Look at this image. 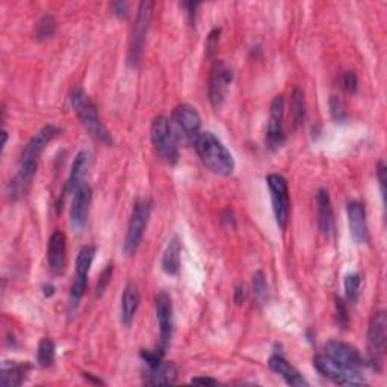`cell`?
<instances>
[{
    "mask_svg": "<svg viewBox=\"0 0 387 387\" xmlns=\"http://www.w3.org/2000/svg\"><path fill=\"white\" fill-rule=\"evenodd\" d=\"M60 133V129L56 126H44L38 133H35L32 139L24 145V149L20 156L18 171L16 177L11 180L9 184V197L12 200L20 198L24 192H26L32 184L33 176L38 169V164L41 159V154L46 147L51 144Z\"/></svg>",
    "mask_w": 387,
    "mask_h": 387,
    "instance_id": "1",
    "label": "cell"
},
{
    "mask_svg": "<svg viewBox=\"0 0 387 387\" xmlns=\"http://www.w3.org/2000/svg\"><path fill=\"white\" fill-rule=\"evenodd\" d=\"M201 162L208 166L212 173L218 176H232L235 171V159L226 145L218 139L212 132H201L194 144Z\"/></svg>",
    "mask_w": 387,
    "mask_h": 387,
    "instance_id": "2",
    "label": "cell"
},
{
    "mask_svg": "<svg viewBox=\"0 0 387 387\" xmlns=\"http://www.w3.org/2000/svg\"><path fill=\"white\" fill-rule=\"evenodd\" d=\"M70 103L73 111L76 112L82 126L88 132V135L103 145H112V137L109 130L102 123L100 115L97 112V107L91 102L88 94L78 88L71 92Z\"/></svg>",
    "mask_w": 387,
    "mask_h": 387,
    "instance_id": "3",
    "label": "cell"
},
{
    "mask_svg": "<svg viewBox=\"0 0 387 387\" xmlns=\"http://www.w3.org/2000/svg\"><path fill=\"white\" fill-rule=\"evenodd\" d=\"M171 129L179 144L194 145L201 133V117L192 105H179L171 115Z\"/></svg>",
    "mask_w": 387,
    "mask_h": 387,
    "instance_id": "4",
    "label": "cell"
},
{
    "mask_svg": "<svg viewBox=\"0 0 387 387\" xmlns=\"http://www.w3.org/2000/svg\"><path fill=\"white\" fill-rule=\"evenodd\" d=\"M150 137L156 154L168 165H174L179 161V142L168 118L156 117L152 123Z\"/></svg>",
    "mask_w": 387,
    "mask_h": 387,
    "instance_id": "5",
    "label": "cell"
},
{
    "mask_svg": "<svg viewBox=\"0 0 387 387\" xmlns=\"http://www.w3.org/2000/svg\"><path fill=\"white\" fill-rule=\"evenodd\" d=\"M152 213V203L149 200H138L133 206V211L130 215V221L124 240V253L127 256H133L141 245L145 228H147L149 220Z\"/></svg>",
    "mask_w": 387,
    "mask_h": 387,
    "instance_id": "6",
    "label": "cell"
},
{
    "mask_svg": "<svg viewBox=\"0 0 387 387\" xmlns=\"http://www.w3.org/2000/svg\"><path fill=\"white\" fill-rule=\"evenodd\" d=\"M152 16H153V2H149V0L147 2H141L138 8V16H137L135 24H133L130 44H129L127 59L132 67H137L142 56L144 43H145V38H147Z\"/></svg>",
    "mask_w": 387,
    "mask_h": 387,
    "instance_id": "7",
    "label": "cell"
},
{
    "mask_svg": "<svg viewBox=\"0 0 387 387\" xmlns=\"http://www.w3.org/2000/svg\"><path fill=\"white\" fill-rule=\"evenodd\" d=\"M313 366L325 378L332 380L341 386H363L366 384L361 372H356L339 365L337 361L330 359L327 354H318L313 357Z\"/></svg>",
    "mask_w": 387,
    "mask_h": 387,
    "instance_id": "8",
    "label": "cell"
},
{
    "mask_svg": "<svg viewBox=\"0 0 387 387\" xmlns=\"http://www.w3.org/2000/svg\"><path fill=\"white\" fill-rule=\"evenodd\" d=\"M268 188L271 192V201H272V211L275 216V223L280 230H285L289 223V213H290V201H289V188L287 181L280 174H270L268 179Z\"/></svg>",
    "mask_w": 387,
    "mask_h": 387,
    "instance_id": "9",
    "label": "cell"
},
{
    "mask_svg": "<svg viewBox=\"0 0 387 387\" xmlns=\"http://www.w3.org/2000/svg\"><path fill=\"white\" fill-rule=\"evenodd\" d=\"M387 344V317L384 310H378L372 314L368 329V351L371 365H380L384 356Z\"/></svg>",
    "mask_w": 387,
    "mask_h": 387,
    "instance_id": "10",
    "label": "cell"
},
{
    "mask_svg": "<svg viewBox=\"0 0 387 387\" xmlns=\"http://www.w3.org/2000/svg\"><path fill=\"white\" fill-rule=\"evenodd\" d=\"M286 141L285 135V99L283 95H277L271 103L268 127H266V147L275 152L282 147Z\"/></svg>",
    "mask_w": 387,
    "mask_h": 387,
    "instance_id": "11",
    "label": "cell"
},
{
    "mask_svg": "<svg viewBox=\"0 0 387 387\" xmlns=\"http://www.w3.org/2000/svg\"><path fill=\"white\" fill-rule=\"evenodd\" d=\"M232 80H233L232 68H230L224 60H215L209 80V100L212 106L220 107L224 103Z\"/></svg>",
    "mask_w": 387,
    "mask_h": 387,
    "instance_id": "12",
    "label": "cell"
},
{
    "mask_svg": "<svg viewBox=\"0 0 387 387\" xmlns=\"http://www.w3.org/2000/svg\"><path fill=\"white\" fill-rule=\"evenodd\" d=\"M325 354L330 359H333L334 361H337L339 365H342L344 368L351 371L363 373V369L366 368V363L360 356L359 351L354 346H351L341 341H330L329 344H327Z\"/></svg>",
    "mask_w": 387,
    "mask_h": 387,
    "instance_id": "13",
    "label": "cell"
},
{
    "mask_svg": "<svg viewBox=\"0 0 387 387\" xmlns=\"http://www.w3.org/2000/svg\"><path fill=\"white\" fill-rule=\"evenodd\" d=\"M156 307V319L159 324L161 332V349L165 351L169 341L173 336V327H174V317H173V301L166 292H159L154 299Z\"/></svg>",
    "mask_w": 387,
    "mask_h": 387,
    "instance_id": "14",
    "label": "cell"
},
{
    "mask_svg": "<svg viewBox=\"0 0 387 387\" xmlns=\"http://www.w3.org/2000/svg\"><path fill=\"white\" fill-rule=\"evenodd\" d=\"M71 211H70V221L73 228L76 232L87 226L88 215L91 209V201H92V191L88 184H83L75 194L71 196Z\"/></svg>",
    "mask_w": 387,
    "mask_h": 387,
    "instance_id": "15",
    "label": "cell"
},
{
    "mask_svg": "<svg viewBox=\"0 0 387 387\" xmlns=\"http://www.w3.org/2000/svg\"><path fill=\"white\" fill-rule=\"evenodd\" d=\"M47 263L48 268L55 274L60 275L65 270L67 265V238L65 235L56 230L48 239L47 244Z\"/></svg>",
    "mask_w": 387,
    "mask_h": 387,
    "instance_id": "16",
    "label": "cell"
},
{
    "mask_svg": "<svg viewBox=\"0 0 387 387\" xmlns=\"http://www.w3.org/2000/svg\"><path fill=\"white\" fill-rule=\"evenodd\" d=\"M348 213V226H349V235L353 238L357 245L366 244L369 240V232L366 224V212L363 204L353 201L348 204L346 208Z\"/></svg>",
    "mask_w": 387,
    "mask_h": 387,
    "instance_id": "17",
    "label": "cell"
},
{
    "mask_svg": "<svg viewBox=\"0 0 387 387\" xmlns=\"http://www.w3.org/2000/svg\"><path fill=\"white\" fill-rule=\"evenodd\" d=\"M90 166V154L88 152H79L75 157V162L71 165V171L67 180V185L64 188V196H73L83 184H85V176H87Z\"/></svg>",
    "mask_w": 387,
    "mask_h": 387,
    "instance_id": "18",
    "label": "cell"
},
{
    "mask_svg": "<svg viewBox=\"0 0 387 387\" xmlns=\"http://www.w3.org/2000/svg\"><path fill=\"white\" fill-rule=\"evenodd\" d=\"M268 366L290 386H309V381L302 377L301 372L282 356H272L268 361Z\"/></svg>",
    "mask_w": 387,
    "mask_h": 387,
    "instance_id": "19",
    "label": "cell"
},
{
    "mask_svg": "<svg viewBox=\"0 0 387 387\" xmlns=\"http://www.w3.org/2000/svg\"><path fill=\"white\" fill-rule=\"evenodd\" d=\"M139 302L141 295L138 286L135 283H127L123 290V297H121V321L126 327H129L135 319Z\"/></svg>",
    "mask_w": 387,
    "mask_h": 387,
    "instance_id": "20",
    "label": "cell"
},
{
    "mask_svg": "<svg viewBox=\"0 0 387 387\" xmlns=\"http://www.w3.org/2000/svg\"><path fill=\"white\" fill-rule=\"evenodd\" d=\"M177 368L171 361H162L156 368H147L144 375V383L150 386L173 384L177 380Z\"/></svg>",
    "mask_w": 387,
    "mask_h": 387,
    "instance_id": "21",
    "label": "cell"
},
{
    "mask_svg": "<svg viewBox=\"0 0 387 387\" xmlns=\"http://www.w3.org/2000/svg\"><path fill=\"white\" fill-rule=\"evenodd\" d=\"M317 204H318V220L319 228L325 236H330L334 230V216L330 194L325 189H319L317 194Z\"/></svg>",
    "mask_w": 387,
    "mask_h": 387,
    "instance_id": "22",
    "label": "cell"
},
{
    "mask_svg": "<svg viewBox=\"0 0 387 387\" xmlns=\"http://www.w3.org/2000/svg\"><path fill=\"white\" fill-rule=\"evenodd\" d=\"M28 363H17V361H4L2 365V378L0 384L4 387H18L26 380L29 372Z\"/></svg>",
    "mask_w": 387,
    "mask_h": 387,
    "instance_id": "23",
    "label": "cell"
},
{
    "mask_svg": "<svg viewBox=\"0 0 387 387\" xmlns=\"http://www.w3.org/2000/svg\"><path fill=\"white\" fill-rule=\"evenodd\" d=\"M180 251L181 245L177 236L168 242L162 256V270L168 275H177L180 271Z\"/></svg>",
    "mask_w": 387,
    "mask_h": 387,
    "instance_id": "24",
    "label": "cell"
},
{
    "mask_svg": "<svg viewBox=\"0 0 387 387\" xmlns=\"http://www.w3.org/2000/svg\"><path fill=\"white\" fill-rule=\"evenodd\" d=\"M290 115H292L294 127H299L306 120V100L301 90H295L290 97Z\"/></svg>",
    "mask_w": 387,
    "mask_h": 387,
    "instance_id": "25",
    "label": "cell"
},
{
    "mask_svg": "<svg viewBox=\"0 0 387 387\" xmlns=\"http://www.w3.org/2000/svg\"><path fill=\"white\" fill-rule=\"evenodd\" d=\"M56 356V345L52 339L44 337L38 344V351H36V360H38V365L43 368H48L53 365Z\"/></svg>",
    "mask_w": 387,
    "mask_h": 387,
    "instance_id": "26",
    "label": "cell"
},
{
    "mask_svg": "<svg viewBox=\"0 0 387 387\" xmlns=\"http://www.w3.org/2000/svg\"><path fill=\"white\" fill-rule=\"evenodd\" d=\"M95 256V248L94 247H83L76 259V277L78 278H87L91 270V265Z\"/></svg>",
    "mask_w": 387,
    "mask_h": 387,
    "instance_id": "27",
    "label": "cell"
},
{
    "mask_svg": "<svg viewBox=\"0 0 387 387\" xmlns=\"http://www.w3.org/2000/svg\"><path fill=\"white\" fill-rule=\"evenodd\" d=\"M56 32V20L53 16H43L35 26V36L36 40L44 41L52 38Z\"/></svg>",
    "mask_w": 387,
    "mask_h": 387,
    "instance_id": "28",
    "label": "cell"
},
{
    "mask_svg": "<svg viewBox=\"0 0 387 387\" xmlns=\"http://www.w3.org/2000/svg\"><path fill=\"white\" fill-rule=\"evenodd\" d=\"M253 294L260 304L268 298V285H266V278L262 271H258L253 277Z\"/></svg>",
    "mask_w": 387,
    "mask_h": 387,
    "instance_id": "29",
    "label": "cell"
},
{
    "mask_svg": "<svg viewBox=\"0 0 387 387\" xmlns=\"http://www.w3.org/2000/svg\"><path fill=\"white\" fill-rule=\"evenodd\" d=\"M345 292L346 298L351 302H356L360 294V286H361V278L359 274H348L345 277Z\"/></svg>",
    "mask_w": 387,
    "mask_h": 387,
    "instance_id": "30",
    "label": "cell"
},
{
    "mask_svg": "<svg viewBox=\"0 0 387 387\" xmlns=\"http://www.w3.org/2000/svg\"><path fill=\"white\" fill-rule=\"evenodd\" d=\"M220 35H221V29L220 28H215L212 29V32L209 33L208 40H206V56L208 58H213L216 51H218V46H220Z\"/></svg>",
    "mask_w": 387,
    "mask_h": 387,
    "instance_id": "31",
    "label": "cell"
},
{
    "mask_svg": "<svg viewBox=\"0 0 387 387\" xmlns=\"http://www.w3.org/2000/svg\"><path fill=\"white\" fill-rule=\"evenodd\" d=\"M341 85L348 94H354L359 88V79L356 76V73L354 71L344 73L342 78H341Z\"/></svg>",
    "mask_w": 387,
    "mask_h": 387,
    "instance_id": "32",
    "label": "cell"
},
{
    "mask_svg": "<svg viewBox=\"0 0 387 387\" xmlns=\"http://www.w3.org/2000/svg\"><path fill=\"white\" fill-rule=\"evenodd\" d=\"M111 277H112V265H107L100 274L99 283H97V290H95L97 297H102L106 292L109 283H111Z\"/></svg>",
    "mask_w": 387,
    "mask_h": 387,
    "instance_id": "33",
    "label": "cell"
},
{
    "mask_svg": "<svg viewBox=\"0 0 387 387\" xmlns=\"http://www.w3.org/2000/svg\"><path fill=\"white\" fill-rule=\"evenodd\" d=\"M330 107H332V115L334 117V120L337 121H344L346 118V112H345V106L344 102L339 99L337 95H332L330 99Z\"/></svg>",
    "mask_w": 387,
    "mask_h": 387,
    "instance_id": "34",
    "label": "cell"
},
{
    "mask_svg": "<svg viewBox=\"0 0 387 387\" xmlns=\"http://www.w3.org/2000/svg\"><path fill=\"white\" fill-rule=\"evenodd\" d=\"M336 309H337V318H339V324L341 325H346L348 324V309L345 301L342 298H336Z\"/></svg>",
    "mask_w": 387,
    "mask_h": 387,
    "instance_id": "35",
    "label": "cell"
},
{
    "mask_svg": "<svg viewBox=\"0 0 387 387\" xmlns=\"http://www.w3.org/2000/svg\"><path fill=\"white\" fill-rule=\"evenodd\" d=\"M378 184H380V191H381V197H383V201H384V197H386V165L384 162H380L378 164Z\"/></svg>",
    "mask_w": 387,
    "mask_h": 387,
    "instance_id": "36",
    "label": "cell"
},
{
    "mask_svg": "<svg viewBox=\"0 0 387 387\" xmlns=\"http://www.w3.org/2000/svg\"><path fill=\"white\" fill-rule=\"evenodd\" d=\"M112 11L114 14L120 18H123L127 16V4L126 2H117L112 5Z\"/></svg>",
    "mask_w": 387,
    "mask_h": 387,
    "instance_id": "37",
    "label": "cell"
},
{
    "mask_svg": "<svg viewBox=\"0 0 387 387\" xmlns=\"http://www.w3.org/2000/svg\"><path fill=\"white\" fill-rule=\"evenodd\" d=\"M192 384H201V386H218L220 384V381L215 380V378H211V377H196L191 380Z\"/></svg>",
    "mask_w": 387,
    "mask_h": 387,
    "instance_id": "38",
    "label": "cell"
},
{
    "mask_svg": "<svg viewBox=\"0 0 387 387\" xmlns=\"http://www.w3.org/2000/svg\"><path fill=\"white\" fill-rule=\"evenodd\" d=\"M245 295H247L245 287L244 286H238L235 289V302H236V304H240V302H244Z\"/></svg>",
    "mask_w": 387,
    "mask_h": 387,
    "instance_id": "39",
    "label": "cell"
},
{
    "mask_svg": "<svg viewBox=\"0 0 387 387\" xmlns=\"http://www.w3.org/2000/svg\"><path fill=\"white\" fill-rule=\"evenodd\" d=\"M53 292H55V287H53V286H46V287H44V294H46V297H52Z\"/></svg>",
    "mask_w": 387,
    "mask_h": 387,
    "instance_id": "40",
    "label": "cell"
},
{
    "mask_svg": "<svg viewBox=\"0 0 387 387\" xmlns=\"http://www.w3.org/2000/svg\"><path fill=\"white\" fill-rule=\"evenodd\" d=\"M2 138H4V141H2V152H4L6 147V142H8V132L6 130L2 132Z\"/></svg>",
    "mask_w": 387,
    "mask_h": 387,
    "instance_id": "41",
    "label": "cell"
}]
</instances>
